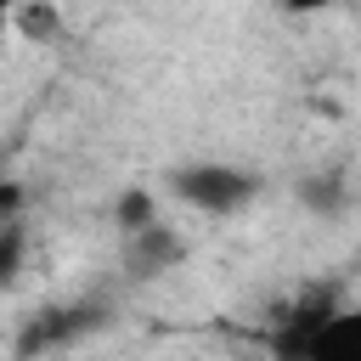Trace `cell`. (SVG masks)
Masks as SVG:
<instances>
[{"mask_svg": "<svg viewBox=\"0 0 361 361\" xmlns=\"http://www.w3.org/2000/svg\"><path fill=\"white\" fill-rule=\"evenodd\" d=\"M169 192L197 214H237L259 192V180L237 164H186V169L169 175Z\"/></svg>", "mask_w": 361, "mask_h": 361, "instance_id": "6da1fadb", "label": "cell"}, {"mask_svg": "<svg viewBox=\"0 0 361 361\" xmlns=\"http://www.w3.org/2000/svg\"><path fill=\"white\" fill-rule=\"evenodd\" d=\"M305 361H361V310H338L316 327Z\"/></svg>", "mask_w": 361, "mask_h": 361, "instance_id": "7a4b0ae2", "label": "cell"}, {"mask_svg": "<svg viewBox=\"0 0 361 361\" xmlns=\"http://www.w3.org/2000/svg\"><path fill=\"white\" fill-rule=\"evenodd\" d=\"M6 28H11L23 45H56L62 28H68V17H62V0H23Z\"/></svg>", "mask_w": 361, "mask_h": 361, "instance_id": "3957f363", "label": "cell"}, {"mask_svg": "<svg viewBox=\"0 0 361 361\" xmlns=\"http://www.w3.org/2000/svg\"><path fill=\"white\" fill-rule=\"evenodd\" d=\"M90 322H96V310H51V316H34V322H28V333L17 338V355H39V350H51V344H62V338L85 333Z\"/></svg>", "mask_w": 361, "mask_h": 361, "instance_id": "277c9868", "label": "cell"}, {"mask_svg": "<svg viewBox=\"0 0 361 361\" xmlns=\"http://www.w3.org/2000/svg\"><path fill=\"white\" fill-rule=\"evenodd\" d=\"M130 259H135L141 271H158V265L180 259V237H169L164 226H147V231H135V237H130Z\"/></svg>", "mask_w": 361, "mask_h": 361, "instance_id": "5b68a950", "label": "cell"}, {"mask_svg": "<svg viewBox=\"0 0 361 361\" xmlns=\"http://www.w3.org/2000/svg\"><path fill=\"white\" fill-rule=\"evenodd\" d=\"M113 220H118V231H124V237H135V231H147V226H158V203H152V192H141V186H130V192L118 197V209H113Z\"/></svg>", "mask_w": 361, "mask_h": 361, "instance_id": "8992f818", "label": "cell"}, {"mask_svg": "<svg viewBox=\"0 0 361 361\" xmlns=\"http://www.w3.org/2000/svg\"><path fill=\"white\" fill-rule=\"evenodd\" d=\"M23 254H28V231H23V220H6V226H0V288L17 282Z\"/></svg>", "mask_w": 361, "mask_h": 361, "instance_id": "52a82bcc", "label": "cell"}, {"mask_svg": "<svg viewBox=\"0 0 361 361\" xmlns=\"http://www.w3.org/2000/svg\"><path fill=\"white\" fill-rule=\"evenodd\" d=\"M282 6H288V11H322L327 0H282Z\"/></svg>", "mask_w": 361, "mask_h": 361, "instance_id": "ba28073f", "label": "cell"}, {"mask_svg": "<svg viewBox=\"0 0 361 361\" xmlns=\"http://www.w3.org/2000/svg\"><path fill=\"white\" fill-rule=\"evenodd\" d=\"M17 6H23V0H0V28L11 23V11H17Z\"/></svg>", "mask_w": 361, "mask_h": 361, "instance_id": "9c48e42d", "label": "cell"}]
</instances>
